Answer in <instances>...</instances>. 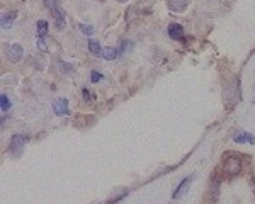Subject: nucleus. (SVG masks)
<instances>
[{
	"label": "nucleus",
	"mask_w": 255,
	"mask_h": 204,
	"mask_svg": "<svg viewBox=\"0 0 255 204\" xmlns=\"http://www.w3.org/2000/svg\"><path fill=\"white\" fill-rule=\"evenodd\" d=\"M44 3H46L48 10L53 14V17L56 20V27L58 29H65V24H67V15H65V10L60 7V0H44Z\"/></svg>",
	"instance_id": "f257e3e1"
},
{
	"label": "nucleus",
	"mask_w": 255,
	"mask_h": 204,
	"mask_svg": "<svg viewBox=\"0 0 255 204\" xmlns=\"http://www.w3.org/2000/svg\"><path fill=\"white\" fill-rule=\"evenodd\" d=\"M223 172L226 177H237L238 174L242 172V160L238 157H233V155H228L223 162Z\"/></svg>",
	"instance_id": "f03ea898"
},
{
	"label": "nucleus",
	"mask_w": 255,
	"mask_h": 204,
	"mask_svg": "<svg viewBox=\"0 0 255 204\" xmlns=\"http://www.w3.org/2000/svg\"><path fill=\"white\" fill-rule=\"evenodd\" d=\"M223 96H225L226 105L232 107V105L240 99V82L237 84V80H235V82H232V84L226 85L225 91H223Z\"/></svg>",
	"instance_id": "7ed1b4c3"
},
{
	"label": "nucleus",
	"mask_w": 255,
	"mask_h": 204,
	"mask_svg": "<svg viewBox=\"0 0 255 204\" xmlns=\"http://www.w3.org/2000/svg\"><path fill=\"white\" fill-rule=\"evenodd\" d=\"M29 138L26 136V134H14V136L10 138L9 141V152L12 157H19L20 153H22L24 146H26V143Z\"/></svg>",
	"instance_id": "20e7f679"
},
{
	"label": "nucleus",
	"mask_w": 255,
	"mask_h": 204,
	"mask_svg": "<svg viewBox=\"0 0 255 204\" xmlns=\"http://www.w3.org/2000/svg\"><path fill=\"white\" fill-rule=\"evenodd\" d=\"M7 58L12 63H19L20 60L24 58V48L20 46V44H10L9 48H7Z\"/></svg>",
	"instance_id": "39448f33"
},
{
	"label": "nucleus",
	"mask_w": 255,
	"mask_h": 204,
	"mask_svg": "<svg viewBox=\"0 0 255 204\" xmlns=\"http://www.w3.org/2000/svg\"><path fill=\"white\" fill-rule=\"evenodd\" d=\"M53 111H55L56 116H68L70 107L67 97H58L56 101H53Z\"/></svg>",
	"instance_id": "423d86ee"
},
{
	"label": "nucleus",
	"mask_w": 255,
	"mask_h": 204,
	"mask_svg": "<svg viewBox=\"0 0 255 204\" xmlns=\"http://www.w3.org/2000/svg\"><path fill=\"white\" fill-rule=\"evenodd\" d=\"M167 32L172 39L179 41L184 38V26H180V24H177V22H172V24H168Z\"/></svg>",
	"instance_id": "0eeeda50"
},
{
	"label": "nucleus",
	"mask_w": 255,
	"mask_h": 204,
	"mask_svg": "<svg viewBox=\"0 0 255 204\" xmlns=\"http://www.w3.org/2000/svg\"><path fill=\"white\" fill-rule=\"evenodd\" d=\"M233 141L237 143H249V145H254L255 143V136L252 133H247V131H238L235 136H233Z\"/></svg>",
	"instance_id": "6e6552de"
},
{
	"label": "nucleus",
	"mask_w": 255,
	"mask_h": 204,
	"mask_svg": "<svg viewBox=\"0 0 255 204\" xmlns=\"http://www.w3.org/2000/svg\"><path fill=\"white\" fill-rule=\"evenodd\" d=\"M15 17H17V12L12 10V12H5V14H2V19H0V22H2V27L3 29H10L12 24H14Z\"/></svg>",
	"instance_id": "1a4fd4ad"
},
{
	"label": "nucleus",
	"mask_w": 255,
	"mask_h": 204,
	"mask_svg": "<svg viewBox=\"0 0 255 204\" xmlns=\"http://www.w3.org/2000/svg\"><path fill=\"white\" fill-rule=\"evenodd\" d=\"M189 5V0H168V9L172 12H182Z\"/></svg>",
	"instance_id": "9d476101"
},
{
	"label": "nucleus",
	"mask_w": 255,
	"mask_h": 204,
	"mask_svg": "<svg viewBox=\"0 0 255 204\" xmlns=\"http://www.w3.org/2000/svg\"><path fill=\"white\" fill-rule=\"evenodd\" d=\"M191 182H192V177H186V181H182L179 184V187L175 189V193L172 194V198L174 199H179L182 194H186L187 193V189H189V186H191Z\"/></svg>",
	"instance_id": "9b49d317"
},
{
	"label": "nucleus",
	"mask_w": 255,
	"mask_h": 204,
	"mask_svg": "<svg viewBox=\"0 0 255 204\" xmlns=\"http://www.w3.org/2000/svg\"><path fill=\"white\" fill-rule=\"evenodd\" d=\"M101 56L108 61H113V60L119 58V51H118V48H102Z\"/></svg>",
	"instance_id": "f8f14e48"
},
{
	"label": "nucleus",
	"mask_w": 255,
	"mask_h": 204,
	"mask_svg": "<svg viewBox=\"0 0 255 204\" xmlns=\"http://www.w3.org/2000/svg\"><path fill=\"white\" fill-rule=\"evenodd\" d=\"M38 38H44V36H48V32H49V24H48V20H44V19H39L38 20Z\"/></svg>",
	"instance_id": "ddd939ff"
},
{
	"label": "nucleus",
	"mask_w": 255,
	"mask_h": 204,
	"mask_svg": "<svg viewBox=\"0 0 255 204\" xmlns=\"http://www.w3.org/2000/svg\"><path fill=\"white\" fill-rule=\"evenodd\" d=\"M56 68L61 75H67V73H72L73 72V67L70 63H65V61H56Z\"/></svg>",
	"instance_id": "4468645a"
},
{
	"label": "nucleus",
	"mask_w": 255,
	"mask_h": 204,
	"mask_svg": "<svg viewBox=\"0 0 255 204\" xmlns=\"http://www.w3.org/2000/svg\"><path fill=\"white\" fill-rule=\"evenodd\" d=\"M10 105H12V102L9 99V96H7V94H2V96H0V107H2V112L5 114L10 109Z\"/></svg>",
	"instance_id": "2eb2a0df"
},
{
	"label": "nucleus",
	"mask_w": 255,
	"mask_h": 204,
	"mask_svg": "<svg viewBox=\"0 0 255 204\" xmlns=\"http://www.w3.org/2000/svg\"><path fill=\"white\" fill-rule=\"evenodd\" d=\"M87 46H89V50H90V53H92V55H97V56H101V51H102V48H101V44H99V41L89 39Z\"/></svg>",
	"instance_id": "dca6fc26"
},
{
	"label": "nucleus",
	"mask_w": 255,
	"mask_h": 204,
	"mask_svg": "<svg viewBox=\"0 0 255 204\" xmlns=\"http://www.w3.org/2000/svg\"><path fill=\"white\" fill-rule=\"evenodd\" d=\"M102 79H104V75H102V73H99L97 70L90 72V82H92V84H99Z\"/></svg>",
	"instance_id": "f3484780"
},
{
	"label": "nucleus",
	"mask_w": 255,
	"mask_h": 204,
	"mask_svg": "<svg viewBox=\"0 0 255 204\" xmlns=\"http://www.w3.org/2000/svg\"><path fill=\"white\" fill-rule=\"evenodd\" d=\"M80 31L84 32L85 36H92L94 34V27L92 26H87V24H80Z\"/></svg>",
	"instance_id": "a211bd4d"
},
{
	"label": "nucleus",
	"mask_w": 255,
	"mask_h": 204,
	"mask_svg": "<svg viewBox=\"0 0 255 204\" xmlns=\"http://www.w3.org/2000/svg\"><path fill=\"white\" fill-rule=\"evenodd\" d=\"M38 50L39 51H48V44L44 43V38H38Z\"/></svg>",
	"instance_id": "6ab92c4d"
},
{
	"label": "nucleus",
	"mask_w": 255,
	"mask_h": 204,
	"mask_svg": "<svg viewBox=\"0 0 255 204\" xmlns=\"http://www.w3.org/2000/svg\"><path fill=\"white\" fill-rule=\"evenodd\" d=\"M82 94H84V99H85V101L92 99V97H90V92L87 91V89H84V91H82Z\"/></svg>",
	"instance_id": "aec40b11"
}]
</instances>
